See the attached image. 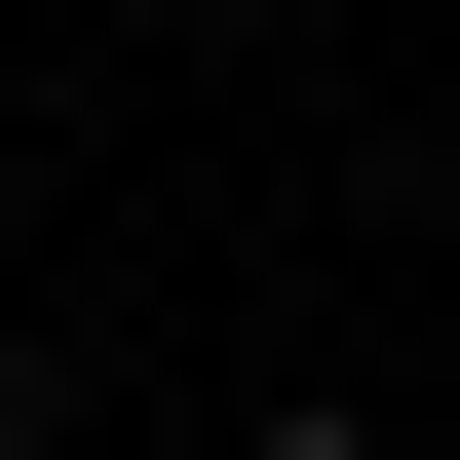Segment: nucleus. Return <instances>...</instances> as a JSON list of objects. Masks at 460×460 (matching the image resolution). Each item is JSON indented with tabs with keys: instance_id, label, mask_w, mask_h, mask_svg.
<instances>
[{
	"instance_id": "obj_2",
	"label": "nucleus",
	"mask_w": 460,
	"mask_h": 460,
	"mask_svg": "<svg viewBox=\"0 0 460 460\" xmlns=\"http://www.w3.org/2000/svg\"><path fill=\"white\" fill-rule=\"evenodd\" d=\"M0 460H39V345H0Z\"/></svg>"
},
{
	"instance_id": "obj_1",
	"label": "nucleus",
	"mask_w": 460,
	"mask_h": 460,
	"mask_svg": "<svg viewBox=\"0 0 460 460\" xmlns=\"http://www.w3.org/2000/svg\"><path fill=\"white\" fill-rule=\"evenodd\" d=\"M230 460H384V422H230Z\"/></svg>"
}]
</instances>
